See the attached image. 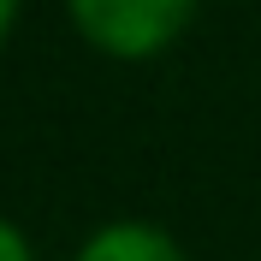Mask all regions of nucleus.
Masks as SVG:
<instances>
[{
  "instance_id": "1",
  "label": "nucleus",
  "mask_w": 261,
  "mask_h": 261,
  "mask_svg": "<svg viewBox=\"0 0 261 261\" xmlns=\"http://www.w3.org/2000/svg\"><path fill=\"white\" fill-rule=\"evenodd\" d=\"M190 6L196 0H71V18L95 48L137 60V54H154L161 42H172Z\"/></svg>"
},
{
  "instance_id": "2",
  "label": "nucleus",
  "mask_w": 261,
  "mask_h": 261,
  "mask_svg": "<svg viewBox=\"0 0 261 261\" xmlns=\"http://www.w3.org/2000/svg\"><path fill=\"white\" fill-rule=\"evenodd\" d=\"M77 261H184V255L148 226H107L101 238H89Z\"/></svg>"
},
{
  "instance_id": "3",
  "label": "nucleus",
  "mask_w": 261,
  "mask_h": 261,
  "mask_svg": "<svg viewBox=\"0 0 261 261\" xmlns=\"http://www.w3.org/2000/svg\"><path fill=\"white\" fill-rule=\"evenodd\" d=\"M0 261H30V249H24V238L12 226H0Z\"/></svg>"
},
{
  "instance_id": "4",
  "label": "nucleus",
  "mask_w": 261,
  "mask_h": 261,
  "mask_svg": "<svg viewBox=\"0 0 261 261\" xmlns=\"http://www.w3.org/2000/svg\"><path fill=\"white\" fill-rule=\"evenodd\" d=\"M12 6L18 0H0V36H6V24H12Z\"/></svg>"
}]
</instances>
